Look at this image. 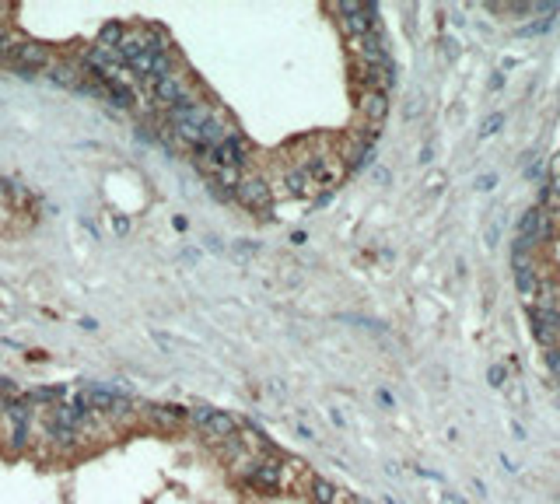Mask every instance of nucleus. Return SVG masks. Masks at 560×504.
<instances>
[{
	"label": "nucleus",
	"mask_w": 560,
	"mask_h": 504,
	"mask_svg": "<svg viewBox=\"0 0 560 504\" xmlns=\"http://www.w3.org/2000/svg\"><path fill=\"white\" fill-rule=\"evenodd\" d=\"M186 413V424L189 427H196L203 438H210L214 445H221V441H231L235 434H238V420L235 417H228V413H217V410H183Z\"/></svg>",
	"instance_id": "f257e3e1"
},
{
	"label": "nucleus",
	"mask_w": 560,
	"mask_h": 504,
	"mask_svg": "<svg viewBox=\"0 0 560 504\" xmlns=\"http://www.w3.org/2000/svg\"><path fill=\"white\" fill-rule=\"evenodd\" d=\"M550 235H554V224H550V217L543 214V207H540V203L529 207V210L522 214V221H518V238L536 249V245H543Z\"/></svg>",
	"instance_id": "f03ea898"
},
{
	"label": "nucleus",
	"mask_w": 560,
	"mask_h": 504,
	"mask_svg": "<svg viewBox=\"0 0 560 504\" xmlns=\"http://www.w3.org/2000/svg\"><path fill=\"white\" fill-rule=\"evenodd\" d=\"M358 109H361V119H365V133L378 137V130L385 123V112H389V95H382V92H361Z\"/></svg>",
	"instance_id": "7ed1b4c3"
},
{
	"label": "nucleus",
	"mask_w": 560,
	"mask_h": 504,
	"mask_svg": "<svg viewBox=\"0 0 560 504\" xmlns=\"http://www.w3.org/2000/svg\"><path fill=\"white\" fill-rule=\"evenodd\" d=\"M238 200L249 203L252 210H263V207H270V190H267V183L260 179V176H242V183H238Z\"/></svg>",
	"instance_id": "20e7f679"
},
{
	"label": "nucleus",
	"mask_w": 560,
	"mask_h": 504,
	"mask_svg": "<svg viewBox=\"0 0 560 504\" xmlns=\"http://www.w3.org/2000/svg\"><path fill=\"white\" fill-rule=\"evenodd\" d=\"M515 288H518V298H522V302L532 305L536 288H540V273H536V270H522V273H515Z\"/></svg>",
	"instance_id": "39448f33"
},
{
	"label": "nucleus",
	"mask_w": 560,
	"mask_h": 504,
	"mask_svg": "<svg viewBox=\"0 0 560 504\" xmlns=\"http://www.w3.org/2000/svg\"><path fill=\"white\" fill-rule=\"evenodd\" d=\"M532 326V336H536V343L543 347V350H554V347H560V329H554V326H543V322H529Z\"/></svg>",
	"instance_id": "423d86ee"
},
{
	"label": "nucleus",
	"mask_w": 560,
	"mask_h": 504,
	"mask_svg": "<svg viewBox=\"0 0 560 504\" xmlns=\"http://www.w3.org/2000/svg\"><path fill=\"white\" fill-rule=\"evenodd\" d=\"M308 494H312V501H315V504H333L340 491H336V487H333L329 480L315 477V480H312V487H308Z\"/></svg>",
	"instance_id": "0eeeda50"
},
{
	"label": "nucleus",
	"mask_w": 560,
	"mask_h": 504,
	"mask_svg": "<svg viewBox=\"0 0 560 504\" xmlns=\"http://www.w3.org/2000/svg\"><path fill=\"white\" fill-rule=\"evenodd\" d=\"M501 126H504V112H494V116H487V119L480 123V137H494Z\"/></svg>",
	"instance_id": "6e6552de"
},
{
	"label": "nucleus",
	"mask_w": 560,
	"mask_h": 504,
	"mask_svg": "<svg viewBox=\"0 0 560 504\" xmlns=\"http://www.w3.org/2000/svg\"><path fill=\"white\" fill-rule=\"evenodd\" d=\"M504 386H508L504 393H508V400H511V403L525 406V393H522V386H518V382H504Z\"/></svg>",
	"instance_id": "1a4fd4ad"
},
{
	"label": "nucleus",
	"mask_w": 560,
	"mask_h": 504,
	"mask_svg": "<svg viewBox=\"0 0 560 504\" xmlns=\"http://www.w3.org/2000/svg\"><path fill=\"white\" fill-rule=\"evenodd\" d=\"M487 379H490V386H494V389H504V382H508V371H504L501 364H494Z\"/></svg>",
	"instance_id": "9d476101"
},
{
	"label": "nucleus",
	"mask_w": 560,
	"mask_h": 504,
	"mask_svg": "<svg viewBox=\"0 0 560 504\" xmlns=\"http://www.w3.org/2000/svg\"><path fill=\"white\" fill-rule=\"evenodd\" d=\"M525 176H529V179H540V176H543V165H540V161H532V165L525 168Z\"/></svg>",
	"instance_id": "9b49d317"
},
{
	"label": "nucleus",
	"mask_w": 560,
	"mask_h": 504,
	"mask_svg": "<svg viewBox=\"0 0 560 504\" xmlns=\"http://www.w3.org/2000/svg\"><path fill=\"white\" fill-rule=\"evenodd\" d=\"M449 504H466V501H463V498H456V494H452V498H449Z\"/></svg>",
	"instance_id": "f8f14e48"
}]
</instances>
